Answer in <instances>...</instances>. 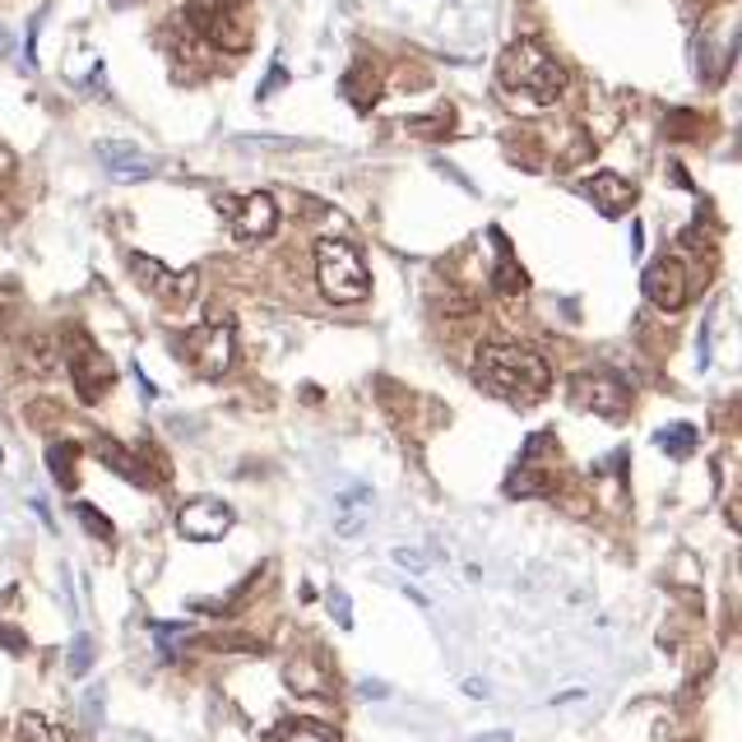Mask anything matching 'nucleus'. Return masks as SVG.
Returning a JSON list of instances; mask_svg holds the SVG:
<instances>
[{"mask_svg": "<svg viewBox=\"0 0 742 742\" xmlns=\"http://www.w3.org/2000/svg\"><path fill=\"white\" fill-rule=\"evenodd\" d=\"M654 441H659V445H664V451H668V455H678V460H687V455H692V451H696V427H692V423L664 427V431H659V437H654Z\"/></svg>", "mask_w": 742, "mask_h": 742, "instance_id": "22", "label": "nucleus"}, {"mask_svg": "<svg viewBox=\"0 0 742 742\" xmlns=\"http://www.w3.org/2000/svg\"><path fill=\"white\" fill-rule=\"evenodd\" d=\"M404 130H408V135H418V140H445V135L455 130V112H451V108H441V112H431V116H408V121H404Z\"/></svg>", "mask_w": 742, "mask_h": 742, "instance_id": "20", "label": "nucleus"}, {"mask_svg": "<svg viewBox=\"0 0 742 742\" xmlns=\"http://www.w3.org/2000/svg\"><path fill=\"white\" fill-rule=\"evenodd\" d=\"M65 367H71V381H75L84 404H98L102 394L112 390V381H116L112 357L98 349L89 330H71V335H65Z\"/></svg>", "mask_w": 742, "mask_h": 742, "instance_id": "5", "label": "nucleus"}, {"mask_svg": "<svg viewBox=\"0 0 742 742\" xmlns=\"http://www.w3.org/2000/svg\"><path fill=\"white\" fill-rule=\"evenodd\" d=\"M641 241H645V228L641 223H631V255H641Z\"/></svg>", "mask_w": 742, "mask_h": 742, "instance_id": "31", "label": "nucleus"}, {"mask_svg": "<svg viewBox=\"0 0 742 742\" xmlns=\"http://www.w3.org/2000/svg\"><path fill=\"white\" fill-rule=\"evenodd\" d=\"M186 353H191V367L214 381V376L228 372L232 357H237V335H232V325H228V320L191 325V330H186Z\"/></svg>", "mask_w": 742, "mask_h": 742, "instance_id": "6", "label": "nucleus"}, {"mask_svg": "<svg viewBox=\"0 0 742 742\" xmlns=\"http://www.w3.org/2000/svg\"><path fill=\"white\" fill-rule=\"evenodd\" d=\"M580 196L594 200V210L603 218H617V214H627L636 204V186L622 177V172H594V177L580 181Z\"/></svg>", "mask_w": 742, "mask_h": 742, "instance_id": "12", "label": "nucleus"}, {"mask_svg": "<svg viewBox=\"0 0 742 742\" xmlns=\"http://www.w3.org/2000/svg\"><path fill=\"white\" fill-rule=\"evenodd\" d=\"M47 742H75V738L65 733V729H51V738H47Z\"/></svg>", "mask_w": 742, "mask_h": 742, "instance_id": "36", "label": "nucleus"}, {"mask_svg": "<svg viewBox=\"0 0 742 742\" xmlns=\"http://www.w3.org/2000/svg\"><path fill=\"white\" fill-rule=\"evenodd\" d=\"M474 381L488 394H496V400L515 404V408H533L548 394L552 372L539 353L525 349V343L488 339V343H478V353H474Z\"/></svg>", "mask_w": 742, "mask_h": 742, "instance_id": "1", "label": "nucleus"}, {"mask_svg": "<svg viewBox=\"0 0 742 742\" xmlns=\"http://www.w3.org/2000/svg\"><path fill=\"white\" fill-rule=\"evenodd\" d=\"M218 210H228L237 241H265V237H274V228H279V204H274V196H265V191H251L232 204H218Z\"/></svg>", "mask_w": 742, "mask_h": 742, "instance_id": "10", "label": "nucleus"}, {"mask_svg": "<svg viewBox=\"0 0 742 742\" xmlns=\"http://www.w3.org/2000/svg\"><path fill=\"white\" fill-rule=\"evenodd\" d=\"M645 302L659 306V312H682L687 298H692V274H687V265L678 261V255H664V261H654L645 269Z\"/></svg>", "mask_w": 742, "mask_h": 742, "instance_id": "9", "label": "nucleus"}, {"mask_svg": "<svg viewBox=\"0 0 742 742\" xmlns=\"http://www.w3.org/2000/svg\"><path fill=\"white\" fill-rule=\"evenodd\" d=\"M126 265L135 274V284H140L144 292H153V298H163V302H191L196 298V284H200L196 269H167L163 261L140 255V251H130Z\"/></svg>", "mask_w": 742, "mask_h": 742, "instance_id": "8", "label": "nucleus"}, {"mask_svg": "<svg viewBox=\"0 0 742 742\" xmlns=\"http://www.w3.org/2000/svg\"><path fill=\"white\" fill-rule=\"evenodd\" d=\"M330 613H335L339 631H353V603H349V594H343V590L330 594Z\"/></svg>", "mask_w": 742, "mask_h": 742, "instance_id": "27", "label": "nucleus"}, {"mask_svg": "<svg viewBox=\"0 0 742 742\" xmlns=\"http://www.w3.org/2000/svg\"><path fill=\"white\" fill-rule=\"evenodd\" d=\"M10 47H14V38H10V28H0V61L10 56Z\"/></svg>", "mask_w": 742, "mask_h": 742, "instance_id": "34", "label": "nucleus"}, {"mask_svg": "<svg viewBox=\"0 0 742 742\" xmlns=\"http://www.w3.org/2000/svg\"><path fill=\"white\" fill-rule=\"evenodd\" d=\"M98 460H102V464H112V469H116L121 478H130L135 488H149V474L140 469V460L126 455L116 441H98Z\"/></svg>", "mask_w": 742, "mask_h": 742, "instance_id": "18", "label": "nucleus"}, {"mask_svg": "<svg viewBox=\"0 0 742 742\" xmlns=\"http://www.w3.org/2000/svg\"><path fill=\"white\" fill-rule=\"evenodd\" d=\"M98 163L108 167L112 181H144V177H153V167H159L144 149H135L126 140H102L98 144Z\"/></svg>", "mask_w": 742, "mask_h": 742, "instance_id": "14", "label": "nucleus"}, {"mask_svg": "<svg viewBox=\"0 0 742 742\" xmlns=\"http://www.w3.org/2000/svg\"><path fill=\"white\" fill-rule=\"evenodd\" d=\"M357 692L367 696V701H386V696H390V682H372V678H367V682L357 687Z\"/></svg>", "mask_w": 742, "mask_h": 742, "instance_id": "29", "label": "nucleus"}, {"mask_svg": "<svg viewBox=\"0 0 742 742\" xmlns=\"http://www.w3.org/2000/svg\"><path fill=\"white\" fill-rule=\"evenodd\" d=\"M89 664H93V645H89V636H79L75 650H71V672H75V678H84Z\"/></svg>", "mask_w": 742, "mask_h": 742, "instance_id": "28", "label": "nucleus"}, {"mask_svg": "<svg viewBox=\"0 0 742 742\" xmlns=\"http://www.w3.org/2000/svg\"><path fill=\"white\" fill-rule=\"evenodd\" d=\"M51 738V724L42 715H20V729H14V742H47Z\"/></svg>", "mask_w": 742, "mask_h": 742, "instance_id": "25", "label": "nucleus"}, {"mask_svg": "<svg viewBox=\"0 0 742 742\" xmlns=\"http://www.w3.org/2000/svg\"><path fill=\"white\" fill-rule=\"evenodd\" d=\"M367 520H372V488H349V492H339V502H335V533L339 539H357L362 529H367Z\"/></svg>", "mask_w": 742, "mask_h": 742, "instance_id": "15", "label": "nucleus"}, {"mask_svg": "<svg viewBox=\"0 0 742 742\" xmlns=\"http://www.w3.org/2000/svg\"><path fill=\"white\" fill-rule=\"evenodd\" d=\"M284 682H288L298 696H330V692H335L330 672H325L320 664H312V659H288Z\"/></svg>", "mask_w": 742, "mask_h": 742, "instance_id": "16", "label": "nucleus"}, {"mask_svg": "<svg viewBox=\"0 0 742 742\" xmlns=\"http://www.w3.org/2000/svg\"><path fill=\"white\" fill-rule=\"evenodd\" d=\"M376 89H381V84H376V75L367 71V65H353V71L343 75V93L353 98V108H357V112H372Z\"/></svg>", "mask_w": 742, "mask_h": 742, "instance_id": "19", "label": "nucleus"}, {"mask_svg": "<svg viewBox=\"0 0 742 742\" xmlns=\"http://www.w3.org/2000/svg\"><path fill=\"white\" fill-rule=\"evenodd\" d=\"M492 241H496V269H492V284H496V292H506V298H515V292H525L529 288V274L515 265V255H511V241L492 228Z\"/></svg>", "mask_w": 742, "mask_h": 742, "instance_id": "17", "label": "nucleus"}, {"mask_svg": "<svg viewBox=\"0 0 742 742\" xmlns=\"http://www.w3.org/2000/svg\"><path fill=\"white\" fill-rule=\"evenodd\" d=\"M20 302V292H14V284H0V320L10 316V306Z\"/></svg>", "mask_w": 742, "mask_h": 742, "instance_id": "30", "label": "nucleus"}, {"mask_svg": "<svg viewBox=\"0 0 742 742\" xmlns=\"http://www.w3.org/2000/svg\"><path fill=\"white\" fill-rule=\"evenodd\" d=\"M75 511H79V520H84V529H89V533H98V539H102V543H112V539H116V533H112V520H108V515H102L98 506H89V502H79Z\"/></svg>", "mask_w": 742, "mask_h": 742, "instance_id": "24", "label": "nucleus"}, {"mask_svg": "<svg viewBox=\"0 0 742 742\" xmlns=\"http://www.w3.org/2000/svg\"><path fill=\"white\" fill-rule=\"evenodd\" d=\"M496 79H502L511 93H525L529 102H539V108L557 102L562 89H566V71L548 56V47L533 42V38H520V42H511L502 51V61H496Z\"/></svg>", "mask_w": 742, "mask_h": 742, "instance_id": "2", "label": "nucleus"}, {"mask_svg": "<svg viewBox=\"0 0 742 742\" xmlns=\"http://www.w3.org/2000/svg\"><path fill=\"white\" fill-rule=\"evenodd\" d=\"M0 641H5V645H10L14 654H20V650H24V641H20V636H10V627H0Z\"/></svg>", "mask_w": 742, "mask_h": 742, "instance_id": "32", "label": "nucleus"}, {"mask_svg": "<svg viewBox=\"0 0 742 742\" xmlns=\"http://www.w3.org/2000/svg\"><path fill=\"white\" fill-rule=\"evenodd\" d=\"M474 742H511V733H506V729H496V733H478Z\"/></svg>", "mask_w": 742, "mask_h": 742, "instance_id": "33", "label": "nucleus"}, {"mask_svg": "<svg viewBox=\"0 0 742 742\" xmlns=\"http://www.w3.org/2000/svg\"><path fill=\"white\" fill-rule=\"evenodd\" d=\"M269 742H339L330 729H320V724H288V729H279Z\"/></svg>", "mask_w": 742, "mask_h": 742, "instance_id": "23", "label": "nucleus"}, {"mask_svg": "<svg viewBox=\"0 0 742 742\" xmlns=\"http://www.w3.org/2000/svg\"><path fill=\"white\" fill-rule=\"evenodd\" d=\"M177 529L191 543H214L232 529V506L218 502V496H196V502H186L177 511Z\"/></svg>", "mask_w": 742, "mask_h": 742, "instance_id": "11", "label": "nucleus"}, {"mask_svg": "<svg viewBox=\"0 0 742 742\" xmlns=\"http://www.w3.org/2000/svg\"><path fill=\"white\" fill-rule=\"evenodd\" d=\"M186 24L204 33L223 51H247L251 47V24H247V0H191L186 5Z\"/></svg>", "mask_w": 742, "mask_h": 742, "instance_id": "4", "label": "nucleus"}, {"mask_svg": "<svg viewBox=\"0 0 742 742\" xmlns=\"http://www.w3.org/2000/svg\"><path fill=\"white\" fill-rule=\"evenodd\" d=\"M464 692H469V696H488V687H482L478 678H469V682H464Z\"/></svg>", "mask_w": 742, "mask_h": 742, "instance_id": "35", "label": "nucleus"}, {"mask_svg": "<svg viewBox=\"0 0 742 742\" xmlns=\"http://www.w3.org/2000/svg\"><path fill=\"white\" fill-rule=\"evenodd\" d=\"M548 441H552L548 431H539V437H529L520 464H515L511 478H506V496H552V474L533 464V455H543V451H548Z\"/></svg>", "mask_w": 742, "mask_h": 742, "instance_id": "13", "label": "nucleus"}, {"mask_svg": "<svg viewBox=\"0 0 742 742\" xmlns=\"http://www.w3.org/2000/svg\"><path fill=\"white\" fill-rule=\"evenodd\" d=\"M75 460H79V451L71 441H56L47 451V464H51V478H56V488H65V492H75Z\"/></svg>", "mask_w": 742, "mask_h": 742, "instance_id": "21", "label": "nucleus"}, {"mask_svg": "<svg viewBox=\"0 0 742 742\" xmlns=\"http://www.w3.org/2000/svg\"><path fill=\"white\" fill-rule=\"evenodd\" d=\"M571 404L576 408H590L599 418H622L631 394H627V381L613 372H580L571 376Z\"/></svg>", "mask_w": 742, "mask_h": 742, "instance_id": "7", "label": "nucleus"}, {"mask_svg": "<svg viewBox=\"0 0 742 742\" xmlns=\"http://www.w3.org/2000/svg\"><path fill=\"white\" fill-rule=\"evenodd\" d=\"M316 284L335 306H353L372 292V274L362 265L353 241L325 237V241H316Z\"/></svg>", "mask_w": 742, "mask_h": 742, "instance_id": "3", "label": "nucleus"}, {"mask_svg": "<svg viewBox=\"0 0 742 742\" xmlns=\"http://www.w3.org/2000/svg\"><path fill=\"white\" fill-rule=\"evenodd\" d=\"M390 562H394V566H404V571H413V576H423L427 566H431V557H423L418 548H394V552H390Z\"/></svg>", "mask_w": 742, "mask_h": 742, "instance_id": "26", "label": "nucleus"}]
</instances>
